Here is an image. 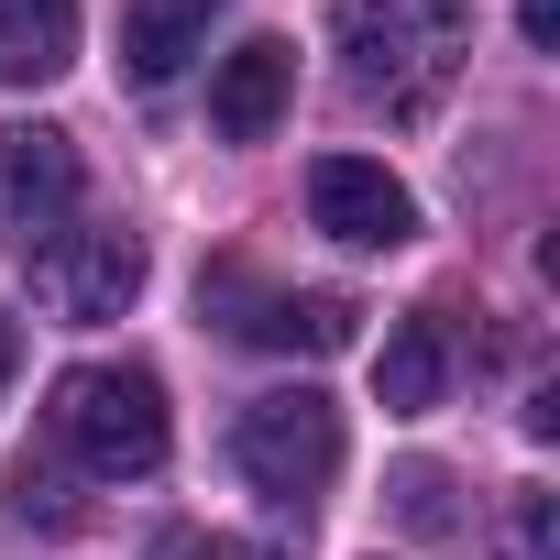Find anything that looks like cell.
Returning <instances> with one entry per match:
<instances>
[{
	"mask_svg": "<svg viewBox=\"0 0 560 560\" xmlns=\"http://www.w3.org/2000/svg\"><path fill=\"white\" fill-rule=\"evenodd\" d=\"M242 330L275 341V352H352L363 341V308L319 287V298H264V319H242Z\"/></svg>",
	"mask_w": 560,
	"mask_h": 560,
	"instance_id": "8fae6325",
	"label": "cell"
},
{
	"mask_svg": "<svg viewBox=\"0 0 560 560\" xmlns=\"http://www.w3.org/2000/svg\"><path fill=\"white\" fill-rule=\"evenodd\" d=\"M287 89H298V56L275 45V34L231 45L220 78H209V121H220V143H264L275 121H287Z\"/></svg>",
	"mask_w": 560,
	"mask_h": 560,
	"instance_id": "52a82bcc",
	"label": "cell"
},
{
	"mask_svg": "<svg viewBox=\"0 0 560 560\" xmlns=\"http://www.w3.org/2000/svg\"><path fill=\"white\" fill-rule=\"evenodd\" d=\"M494 560H560V494H505V527H494Z\"/></svg>",
	"mask_w": 560,
	"mask_h": 560,
	"instance_id": "7c38bea8",
	"label": "cell"
},
{
	"mask_svg": "<svg viewBox=\"0 0 560 560\" xmlns=\"http://www.w3.org/2000/svg\"><path fill=\"white\" fill-rule=\"evenodd\" d=\"M12 363H23V330H12V308H0V385H12Z\"/></svg>",
	"mask_w": 560,
	"mask_h": 560,
	"instance_id": "9a60e30c",
	"label": "cell"
},
{
	"mask_svg": "<svg viewBox=\"0 0 560 560\" xmlns=\"http://www.w3.org/2000/svg\"><path fill=\"white\" fill-rule=\"evenodd\" d=\"M78 67V0H0V89H45Z\"/></svg>",
	"mask_w": 560,
	"mask_h": 560,
	"instance_id": "9c48e42d",
	"label": "cell"
},
{
	"mask_svg": "<svg viewBox=\"0 0 560 560\" xmlns=\"http://www.w3.org/2000/svg\"><path fill=\"white\" fill-rule=\"evenodd\" d=\"M209 12H220V0H121V67L143 89L187 78V56L209 45Z\"/></svg>",
	"mask_w": 560,
	"mask_h": 560,
	"instance_id": "ba28073f",
	"label": "cell"
},
{
	"mask_svg": "<svg viewBox=\"0 0 560 560\" xmlns=\"http://www.w3.org/2000/svg\"><path fill=\"white\" fill-rule=\"evenodd\" d=\"M23 275H34V298H45L56 319H121V308L143 298V242L110 231V220H67L56 242L23 253Z\"/></svg>",
	"mask_w": 560,
	"mask_h": 560,
	"instance_id": "277c9868",
	"label": "cell"
},
{
	"mask_svg": "<svg viewBox=\"0 0 560 560\" xmlns=\"http://www.w3.org/2000/svg\"><path fill=\"white\" fill-rule=\"evenodd\" d=\"M308 220H319L330 242H352V253L418 242V198H407V176H385L374 154H319V165H308Z\"/></svg>",
	"mask_w": 560,
	"mask_h": 560,
	"instance_id": "5b68a950",
	"label": "cell"
},
{
	"mask_svg": "<svg viewBox=\"0 0 560 560\" xmlns=\"http://www.w3.org/2000/svg\"><path fill=\"white\" fill-rule=\"evenodd\" d=\"M0 209H12V242H56L78 220V143L56 121H12L0 132Z\"/></svg>",
	"mask_w": 560,
	"mask_h": 560,
	"instance_id": "8992f818",
	"label": "cell"
},
{
	"mask_svg": "<svg viewBox=\"0 0 560 560\" xmlns=\"http://www.w3.org/2000/svg\"><path fill=\"white\" fill-rule=\"evenodd\" d=\"M396 494H407V516H418V527H451V505H440V494H451V472H440V462H407V472H396Z\"/></svg>",
	"mask_w": 560,
	"mask_h": 560,
	"instance_id": "4fadbf2b",
	"label": "cell"
},
{
	"mask_svg": "<svg viewBox=\"0 0 560 560\" xmlns=\"http://www.w3.org/2000/svg\"><path fill=\"white\" fill-rule=\"evenodd\" d=\"M56 440L100 472V483H143L154 462H165V385L143 374V363H78V374H56Z\"/></svg>",
	"mask_w": 560,
	"mask_h": 560,
	"instance_id": "7a4b0ae2",
	"label": "cell"
},
{
	"mask_svg": "<svg viewBox=\"0 0 560 560\" xmlns=\"http://www.w3.org/2000/svg\"><path fill=\"white\" fill-rule=\"evenodd\" d=\"M231 462H242L253 494L308 505V494L341 472V407H330L319 385H275V396H253V407L231 418Z\"/></svg>",
	"mask_w": 560,
	"mask_h": 560,
	"instance_id": "3957f363",
	"label": "cell"
},
{
	"mask_svg": "<svg viewBox=\"0 0 560 560\" xmlns=\"http://www.w3.org/2000/svg\"><path fill=\"white\" fill-rule=\"evenodd\" d=\"M516 34L527 45H560V0H516Z\"/></svg>",
	"mask_w": 560,
	"mask_h": 560,
	"instance_id": "5bb4252c",
	"label": "cell"
},
{
	"mask_svg": "<svg viewBox=\"0 0 560 560\" xmlns=\"http://www.w3.org/2000/svg\"><path fill=\"white\" fill-rule=\"evenodd\" d=\"M330 34H341L352 89L385 100L396 121H418V110H440V89L472 56V0H341Z\"/></svg>",
	"mask_w": 560,
	"mask_h": 560,
	"instance_id": "6da1fadb",
	"label": "cell"
},
{
	"mask_svg": "<svg viewBox=\"0 0 560 560\" xmlns=\"http://www.w3.org/2000/svg\"><path fill=\"white\" fill-rule=\"evenodd\" d=\"M440 385H451V341H440V319H396L385 352H374V396H385L396 418H418V407H440Z\"/></svg>",
	"mask_w": 560,
	"mask_h": 560,
	"instance_id": "30bf717a",
	"label": "cell"
}]
</instances>
